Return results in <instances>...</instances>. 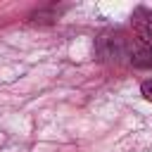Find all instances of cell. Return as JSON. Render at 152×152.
<instances>
[{
	"label": "cell",
	"instance_id": "obj_2",
	"mask_svg": "<svg viewBox=\"0 0 152 152\" xmlns=\"http://www.w3.org/2000/svg\"><path fill=\"white\" fill-rule=\"evenodd\" d=\"M133 66H142V69H152V45H140L133 55H131Z\"/></svg>",
	"mask_w": 152,
	"mask_h": 152
},
{
	"label": "cell",
	"instance_id": "obj_1",
	"mask_svg": "<svg viewBox=\"0 0 152 152\" xmlns=\"http://www.w3.org/2000/svg\"><path fill=\"white\" fill-rule=\"evenodd\" d=\"M131 26L142 45H152V12L147 7H135L131 14Z\"/></svg>",
	"mask_w": 152,
	"mask_h": 152
},
{
	"label": "cell",
	"instance_id": "obj_3",
	"mask_svg": "<svg viewBox=\"0 0 152 152\" xmlns=\"http://www.w3.org/2000/svg\"><path fill=\"white\" fill-rule=\"evenodd\" d=\"M140 95H142L147 102H152V81H142V83H140Z\"/></svg>",
	"mask_w": 152,
	"mask_h": 152
}]
</instances>
